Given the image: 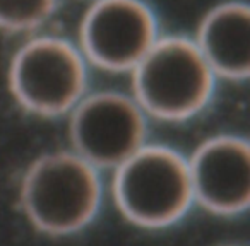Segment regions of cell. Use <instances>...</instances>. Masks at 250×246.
Instances as JSON below:
<instances>
[{
    "label": "cell",
    "instance_id": "cell-6",
    "mask_svg": "<svg viewBox=\"0 0 250 246\" xmlns=\"http://www.w3.org/2000/svg\"><path fill=\"white\" fill-rule=\"evenodd\" d=\"M161 35L149 0H87L74 39L91 69L130 74Z\"/></svg>",
    "mask_w": 250,
    "mask_h": 246
},
{
    "label": "cell",
    "instance_id": "cell-8",
    "mask_svg": "<svg viewBox=\"0 0 250 246\" xmlns=\"http://www.w3.org/2000/svg\"><path fill=\"white\" fill-rule=\"evenodd\" d=\"M190 36L219 80L249 79L250 7L245 0H221L211 5Z\"/></svg>",
    "mask_w": 250,
    "mask_h": 246
},
{
    "label": "cell",
    "instance_id": "cell-10",
    "mask_svg": "<svg viewBox=\"0 0 250 246\" xmlns=\"http://www.w3.org/2000/svg\"><path fill=\"white\" fill-rule=\"evenodd\" d=\"M221 246H238V245H221Z\"/></svg>",
    "mask_w": 250,
    "mask_h": 246
},
{
    "label": "cell",
    "instance_id": "cell-2",
    "mask_svg": "<svg viewBox=\"0 0 250 246\" xmlns=\"http://www.w3.org/2000/svg\"><path fill=\"white\" fill-rule=\"evenodd\" d=\"M130 94L149 120L185 123L212 104L221 80L190 35L163 33L129 74Z\"/></svg>",
    "mask_w": 250,
    "mask_h": 246
},
{
    "label": "cell",
    "instance_id": "cell-9",
    "mask_svg": "<svg viewBox=\"0 0 250 246\" xmlns=\"http://www.w3.org/2000/svg\"><path fill=\"white\" fill-rule=\"evenodd\" d=\"M62 0H0V31L33 35L55 18Z\"/></svg>",
    "mask_w": 250,
    "mask_h": 246
},
{
    "label": "cell",
    "instance_id": "cell-4",
    "mask_svg": "<svg viewBox=\"0 0 250 246\" xmlns=\"http://www.w3.org/2000/svg\"><path fill=\"white\" fill-rule=\"evenodd\" d=\"M91 65L76 39L48 31L24 36L7 65V87L22 111L65 118L91 89Z\"/></svg>",
    "mask_w": 250,
    "mask_h": 246
},
{
    "label": "cell",
    "instance_id": "cell-7",
    "mask_svg": "<svg viewBox=\"0 0 250 246\" xmlns=\"http://www.w3.org/2000/svg\"><path fill=\"white\" fill-rule=\"evenodd\" d=\"M195 207L235 219L250 207V146L238 133H216L187 156Z\"/></svg>",
    "mask_w": 250,
    "mask_h": 246
},
{
    "label": "cell",
    "instance_id": "cell-3",
    "mask_svg": "<svg viewBox=\"0 0 250 246\" xmlns=\"http://www.w3.org/2000/svg\"><path fill=\"white\" fill-rule=\"evenodd\" d=\"M110 195L118 214L139 229L180 224L195 207L187 156L149 140L111 171Z\"/></svg>",
    "mask_w": 250,
    "mask_h": 246
},
{
    "label": "cell",
    "instance_id": "cell-1",
    "mask_svg": "<svg viewBox=\"0 0 250 246\" xmlns=\"http://www.w3.org/2000/svg\"><path fill=\"white\" fill-rule=\"evenodd\" d=\"M103 171L72 149L43 152L22 171L19 210L33 229L65 238L87 229L104 202Z\"/></svg>",
    "mask_w": 250,
    "mask_h": 246
},
{
    "label": "cell",
    "instance_id": "cell-5",
    "mask_svg": "<svg viewBox=\"0 0 250 246\" xmlns=\"http://www.w3.org/2000/svg\"><path fill=\"white\" fill-rule=\"evenodd\" d=\"M65 118L69 149L103 173L149 142L151 120L130 91L89 89Z\"/></svg>",
    "mask_w": 250,
    "mask_h": 246
}]
</instances>
